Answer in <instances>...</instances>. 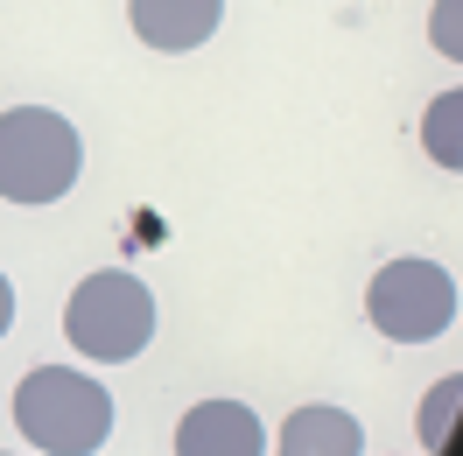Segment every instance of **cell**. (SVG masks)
Here are the masks:
<instances>
[{
    "instance_id": "6da1fadb",
    "label": "cell",
    "mask_w": 463,
    "mask_h": 456,
    "mask_svg": "<svg viewBox=\"0 0 463 456\" xmlns=\"http://www.w3.org/2000/svg\"><path fill=\"white\" fill-rule=\"evenodd\" d=\"M14 428L43 456H91L113 435V394L78 366H35L14 394Z\"/></svg>"
},
{
    "instance_id": "7a4b0ae2",
    "label": "cell",
    "mask_w": 463,
    "mask_h": 456,
    "mask_svg": "<svg viewBox=\"0 0 463 456\" xmlns=\"http://www.w3.org/2000/svg\"><path fill=\"white\" fill-rule=\"evenodd\" d=\"M85 169L78 127L50 106H14L0 113V197L7 204H57Z\"/></svg>"
},
{
    "instance_id": "3957f363",
    "label": "cell",
    "mask_w": 463,
    "mask_h": 456,
    "mask_svg": "<svg viewBox=\"0 0 463 456\" xmlns=\"http://www.w3.org/2000/svg\"><path fill=\"white\" fill-rule=\"evenodd\" d=\"M63 337L78 344L85 358H99V366L141 358L147 337H155V295H147V281H134L127 267H106V274L78 281L71 302H63Z\"/></svg>"
},
{
    "instance_id": "277c9868",
    "label": "cell",
    "mask_w": 463,
    "mask_h": 456,
    "mask_svg": "<svg viewBox=\"0 0 463 456\" xmlns=\"http://www.w3.org/2000/svg\"><path fill=\"white\" fill-rule=\"evenodd\" d=\"M365 316L393 344H435L457 323V274L435 260H386L365 288Z\"/></svg>"
},
{
    "instance_id": "5b68a950",
    "label": "cell",
    "mask_w": 463,
    "mask_h": 456,
    "mask_svg": "<svg viewBox=\"0 0 463 456\" xmlns=\"http://www.w3.org/2000/svg\"><path fill=\"white\" fill-rule=\"evenodd\" d=\"M175 456H267V428L246 400H197L175 422Z\"/></svg>"
},
{
    "instance_id": "8992f818",
    "label": "cell",
    "mask_w": 463,
    "mask_h": 456,
    "mask_svg": "<svg viewBox=\"0 0 463 456\" xmlns=\"http://www.w3.org/2000/svg\"><path fill=\"white\" fill-rule=\"evenodd\" d=\"M127 22H134V35H141L147 50L183 57V50H197V43L218 35L225 0H127Z\"/></svg>"
},
{
    "instance_id": "52a82bcc",
    "label": "cell",
    "mask_w": 463,
    "mask_h": 456,
    "mask_svg": "<svg viewBox=\"0 0 463 456\" xmlns=\"http://www.w3.org/2000/svg\"><path fill=\"white\" fill-rule=\"evenodd\" d=\"M365 450V428H358V414H345V407H295L288 422H281V450L274 456H358Z\"/></svg>"
},
{
    "instance_id": "ba28073f",
    "label": "cell",
    "mask_w": 463,
    "mask_h": 456,
    "mask_svg": "<svg viewBox=\"0 0 463 456\" xmlns=\"http://www.w3.org/2000/svg\"><path fill=\"white\" fill-rule=\"evenodd\" d=\"M457 113H463V99H457V91H442V99L429 106V127H421V141H429V155L442 162V169H457V162H463V147H457Z\"/></svg>"
},
{
    "instance_id": "9c48e42d",
    "label": "cell",
    "mask_w": 463,
    "mask_h": 456,
    "mask_svg": "<svg viewBox=\"0 0 463 456\" xmlns=\"http://www.w3.org/2000/svg\"><path fill=\"white\" fill-rule=\"evenodd\" d=\"M457 394H463V379H442V386H429V400H421V450H442V442H449Z\"/></svg>"
},
{
    "instance_id": "30bf717a",
    "label": "cell",
    "mask_w": 463,
    "mask_h": 456,
    "mask_svg": "<svg viewBox=\"0 0 463 456\" xmlns=\"http://www.w3.org/2000/svg\"><path fill=\"white\" fill-rule=\"evenodd\" d=\"M435 35H442V50L457 57V0H442V14H435Z\"/></svg>"
},
{
    "instance_id": "8fae6325",
    "label": "cell",
    "mask_w": 463,
    "mask_h": 456,
    "mask_svg": "<svg viewBox=\"0 0 463 456\" xmlns=\"http://www.w3.org/2000/svg\"><path fill=\"white\" fill-rule=\"evenodd\" d=\"M7 323H14V288H7V274H0V337H7Z\"/></svg>"
}]
</instances>
